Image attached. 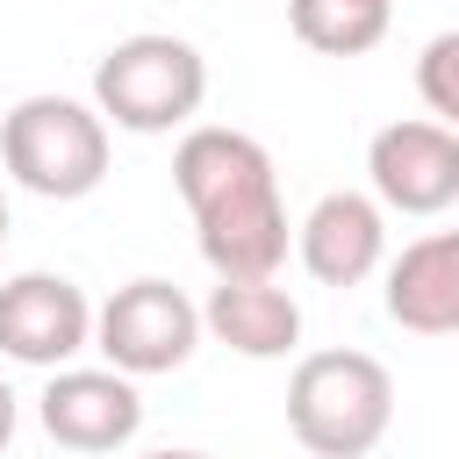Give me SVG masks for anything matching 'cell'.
Instances as JSON below:
<instances>
[{"label": "cell", "mask_w": 459, "mask_h": 459, "mask_svg": "<svg viewBox=\"0 0 459 459\" xmlns=\"http://www.w3.org/2000/svg\"><path fill=\"white\" fill-rule=\"evenodd\" d=\"M172 186L194 215V244L215 280H273L287 265V201L273 151L244 129L194 122L172 151Z\"/></svg>", "instance_id": "cell-1"}, {"label": "cell", "mask_w": 459, "mask_h": 459, "mask_svg": "<svg viewBox=\"0 0 459 459\" xmlns=\"http://www.w3.org/2000/svg\"><path fill=\"white\" fill-rule=\"evenodd\" d=\"M394 423V373L373 351H308L287 373V430L316 459H366Z\"/></svg>", "instance_id": "cell-2"}, {"label": "cell", "mask_w": 459, "mask_h": 459, "mask_svg": "<svg viewBox=\"0 0 459 459\" xmlns=\"http://www.w3.org/2000/svg\"><path fill=\"white\" fill-rule=\"evenodd\" d=\"M208 100V57L172 29H136L100 50L93 65V115L129 136H172L194 129Z\"/></svg>", "instance_id": "cell-3"}, {"label": "cell", "mask_w": 459, "mask_h": 459, "mask_svg": "<svg viewBox=\"0 0 459 459\" xmlns=\"http://www.w3.org/2000/svg\"><path fill=\"white\" fill-rule=\"evenodd\" d=\"M0 165L36 201H86L108 179V122L72 93H22L0 115Z\"/></svg>", "instance_id": "cell-4"}, {"label": "cell", "mask_w": 459, "mask_h": 459, "mask_svg": "<svg viewBox=\"0 0 459 459\" xmlns=\"http://www.w3.org/2000/svg\"><path fill=\"white\" fill-rule=\"evenodd\" d=\"M201 344V308L186 301V287L172 280H129L93 308V351L122 373V380H151V373H179Z\"/></svg>", "instance_id": "cell-5"}, {"label": "cell", "mask_w": 459, "mask_h": 459, "mask_svg": "<svg viewBox=\"0 0 459 459\" xmlns=\"http://www.w3.org/2000/svg\"><path fill=\"white\" fill-rule=\"evenodd\" d=\"M366 186L380 215H445L459 201V129L430 122V115H402L380 122L366 143Z\"/></svg>", "instance_id": "cell-6"}, {"label": "cell", "mask_w": 459, "mask_h": 459, "mask_svg": "<svg viewBox=\"0 0 459 459\" xmlns=\"http://www.w3.org/2000/svg\"><path fill=\"white\" fill-rule=\"evenodd\" d=\"M93 344V301L65 273H14L0 280V351L14 366L57 373Z\"/></svg>", "instance_id": "cell-7"}, {"label": "cell", "mask_w": 459, "mask_h": 459, "mask_svg": "<svg viewBox=\"0 0 459 459\" xmlns=\"http://www.w3.org/2000/svg\"><path fill=\"white\" fill-rule=\"evenodd\" d=\"M36 423H43L50 445L100 459V452H122L143 430V394L115 366H57L36 394Z\"/></svg>", "instance_id": "cell-8"}, {"label": "cell", "mask_w": 459, "mask_h": 459, "mask_svg": "<svg viewBox=\"0 0 459 459\" xmlns=\"http://www.w3.org/2000/svg\"><path fill=\"white\" fill-rule=\"evenodd\" d=\"M294 251L308 265V280L323 287H359L387 265V215L373 208V194L330 186L301 222H294Z\"/></svg>", "instance_id": "cell-9"}, {"label": "cell", "mask_w": 459, "mask_h": 459, "mask_svg": "<svg viewBox=\"0 0 459 459\" xmlns=\"http://www.w3.org/2000/svg\"><path fill=\"white\" fill-rule=\"evenodd\" d=\"M387 316L409 337H452L459 330V230H423L387 258Z\"/></svg>", "instance_id": "cell-10"}, {"label": "cell", "mask_w": 459, "mask_h": 459, "mask_svg": "<svg viewBox=\"0 0 459 459\" xmlns=\"http://www.w3.org/2000/svg\"><path fill=\"white\" fill-rule=\"evenodd\" d=\"M201 330L237 359H287L301 344V301L280 280H215L201 301Z\"/></svg>", "instance_id": "cell-11"}, {"label": "cell", "mask_w": 459, "mask_h": 459, "mask_svg": "<svg viewBox=\"0 0 459 459\" xmlns=\"http://www.w3.org/2000/svg\"><path fill=\"white\" fill-rule=\"evenodd\" d=\"M394 22V0H287V29L323 57H366Z\"/></svg>", "instance_id": "cell-12"}, {"label": "cell", "mask_w": 459, "mask_h": 459, "mask_svg": "<svg viewBox=\"0 0 459 459\" xmlns=\"http://www.w3.org/2000/svg\"><path fill=\"white\" fill-rule=\"evenodd\" d=\"M416 93H423V108H430V122H459V36L452 29H437L430 43H423V57H416Z\"/></svg>", "instance_id": "cell-13"}, {"label": "cell", "mask_w": 459, "mask_h": 459, "mask_svg": "<svg viewBox=\"0 0 459 459\" xmlns=\"http://www.w3.org/2000/svg\"><path fill=\"white\" fill-rule=\"evenodd\" d=\"M14 423H22V402H14V387L0 380V452L14 445Z\"/></svg>", "instance_id": "cell-14"}, {"label": "cell", "mask_w": 459, "mask_h": 459, "mask_svg": "<svg viewBox=\"0 0 459 459\" xmlns=\"http://www.w3.org/2000/svg\"><path fill=\"white\" fill-rule=\"evenodd\" d=\"M143 459H208V452H186V445H172V452H143Z\"/></svg>", "instance_id": "cell-15"}, {"label": "cell", "mask_w": 459, "mask_h": 459, "mask_svg": "<svg viewBox=\"0 0 459 459\" xmlns=\"http://www.w3.org/2000/svg\"><path fill=\"white\" fill-rule=\"evenodd\" d=\"M7 230H14V222H7V194H0V244H7Z\"/></svg>", "instance_id": "cell-16"}]
</instances>
